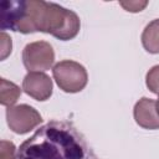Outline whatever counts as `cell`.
Returning <instances> with one entry per match:
<instances>
[{
    "label": "cell",
    "instance_id": "obj_1",
    "mask_svg": "<svg viewBox=\"0 0 159 159\" xmlns=\"http://www.w3.org/2000/svg\"><path fill=\"white\" fill-rule=\"evenodd\" d=\"M0 27L21 34L40 31L68 41L78 35L81 21L75 11L56 2L6 0L0 4Z\"/></svg>",
    "mask_w": 159,
    "mask_h": 159
},
{
    "label": "cell",
    "instance_id": "obj_2",
    "mask_svg": "<svg viewBox=\"0 0 159 159\" xmlns=\"http://www.w3.org/2000/svg\"><path fill=\"white\" fill-rule=\"evenodd\" d=\"M17 159H98L86 137L68 120H50L17 149Z\"/></svg>",
    "mask_w": 159,
    "mask_h": 159
},
{
    "label": "cell",
    "instance_id": "obj_3",
    "mask_svg": "<svg viewBox=\"0 0 159 159\" xmlns=\"http://www.w3.org/2000/svg\"><path fill=\"white\" fill-rule=\"evenodd\" d=\"M52 76L60 89L66 93L81 92L88 82L86 68L72 60H63L52 67Z\"/></svg>",
    "mask_w": 159,
    "mask_h": 159
},
{
    "label": "cell",
    "instance_id": "obj_4",
    "mask_svg": "<svg viewBox=\"0 0 159 159\" xmlns=\"http://www.w3.org/2000/svg\"><path fill=\"white\" fill-rule=\"evenodd\" d=\"M22 62L29 72L47 71L55 62V51L46 41L30 42L22 50Z\"/></svg>",
    "mask_w": 159,
    "mask_h": 159
},
{
    "label": "cell",
    "instance_id": "obj_5",
    "mask_svg": "<svg viewBox=\"0 0 159 159\" xmlns=\"http://www.w3.org/2000/svg\"><path fill=\"white\" fill-rule=\"evenodd\" d=\"M6 122L14 133L26 134L42 122V117L34 107L17 104L6 108Z\"/></svg>",
    "mask_w": 159,
    "mask_h": 159
},
{
    "label": "cell",
    "instance_id": "obj_6",
    "mask_svg": "<svg viewBox=\"0 0 159 159\" xmlns=\"http://www.w3.org/2000/svg\"><path fill=\"white\" fill-rule=\"evenodd\" d=\"M24 92L36 101L43 102L52 96V80L43 72H29L22 80Z\"/></svg>",
    "mask_w": 159,
    "mask_h": 159
},
{
    "label": "cell",
    "instance_id": "obj_7",
    "mask_svg": "<svg viewBox=\"0 0 159 159\" xmlns=\"http://www.w3.org/2000/svg\"><path fill=\"white\" fill-rule=\"evenodd\" d=\"M133 117L135 123L144 129H159V114L157 111V102L152 98H140L134 104Z\"/></svg>",
    "mask_w": 159,
    "mask_h": 159
},
{
    "label": "cell",
    "instance_id": "obj_8",
    "mask_svg": "<svg viewBox=\"0 0 159 159\" xmlns=\"http://www.w3.org/2000/svg\"><path fill=\"white\" fill-rule=\"evenodd\" d=\"M142 45L149 53H159V19L150 21L143 30Z\"/></svg>",
    "mask_w": 159,
    "mask_h": 159
},
{
    "label": "cell",
    "instance_id": "obj_9",
    "mask_svg": "<svg viewBox=\"0 0 159 159\" xmlns=\"http://www.w3.org/2000/svg\"><path fill=\"white\" fill-rule=\"evenodd\" d=\"M0 103L6 107H11L21 96V89L14 82H10L5 78L0 80Z\"/></svg>",
    "mask_w": 159,
    "mask_h": 159
},
{
    "label": "cell",
    "instance_id": "obj_10",
    "mask_svg": "<svg viewBox=\"0 0 159 159\" xmlns=\"http://www.w3.org/2000/svg\"><path fill=\"white\" fill-rule=\"evenodd\" d=\"M145 84L148 89L155 94H159V65L153 66L145 76Z\"/></svg>",
    "mask_w": 159,
    "mask_h": 159
},
{
    "label": "cell",
    "instance_id": "obj_11",
    "mask_svg": "<svg viewBox=\"0 0 159 159\" xmlns=\"http://www.w3.org/2000/svg\"><path fill=\"white\" fill-rule=\"evenodd\" d=\"M0 159H17L16 147L12 142L5 139L0 142Z\"/></svg>",
    "mask_w": 159,
    "mask_h": 159
},
{
    "label": "cell",
    "instance_id": "obj_12",
    "mask_svg": "<svg viewBox=\"0 0 159 159\" xmlns=\"http://www.w3.org/2000/svg\"><path fill=\"white\" fill-rule=\"evenodd\" d=\"M0 39H1V60H5L11 53L12 42H11V37L4 31H1Z\"/></svg>",
    "mask_w": 159,
    "mask_h": 159
},
{
    "label": "cell",
    "instance_id": "obj_13",
    "mask_svg": "<svg viewBox=\"0 0 159 159\" xmlns=\"http://www.w3.org/2000/svg\"><path fill=\"white\" fill-rule=\"evenodd\" d=\"M120 5H122L127 11H130V12H138V11H142V10L148 5V2H147V1H143V2H139V1H129V2H124V1H122Z\"/></svg>",
    "mask_w": 159,
    "mask_h": 159
},
{
    "label": "cell",
    "instance_id": "obj_14",
    "mask_svg": "<svg viewBox=\"0 0 159 159\" xmlns=\"http://www.w3.org/2000/svg\"><path fill=\"white\" fill-rule=\"evenodd\" d=\"M157 111H158V114H159V94H158V101H157Z\"/></svg>",
    "mask_w": 159,
    "mask_h": 159
}]
</instances>
